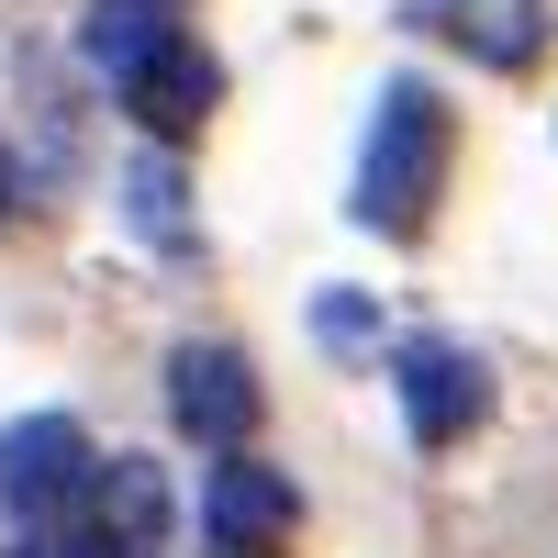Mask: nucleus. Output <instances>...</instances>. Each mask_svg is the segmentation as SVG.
I'll return each mask as SVG.
<instances>
[{
  "mask_svg": "<svg viewBox=\"0 0 558 558\" xmlns=\"http://www.w3.org/2000/svg\"><path fill=\"white\" fill-rule=\"evenodd\" d=\"M447 191V101L425 78H391L368 112V157H357V223L368 235H425V213Z\"/></svg>",
  "mask_w": 558,
  "mask_h": 558,
  "instance_id": "1",
  "label": "nucleus"
},
{
  "mask_svg": "<svg viewBox=\"0 0 558 558\" xmlns=\"http://www.w3.org/2000/svg\"><path fill=\"white\" fill-rule=\"evenodd\" d=\"M89 492H101V458H89V436L68 413H23L0 436V502H12V525H68Z\"/></svg>",
  "mask_w": 558,
  "mask_h": 558,
  "instance_id": "2",
  "label": "nucleus"
},
{
  "mask_svg": "<svg viewBox=\"0 0 558 558\" xmlns=\"http://www.w3.org/2000/svg\"><path fill=\"white\" fill-rule=\"evenodd\" d=\"M391 380H402V425H413V447H458L492 413V368L470 357V347H447V336H413L402 357H391Z\"/></svg>",
  "mask_w": 558,
  "mask_h": 558,
  "instance_id": "3",
  "label": "nucleus"
},
{
  "mask_svg": "<svg viewBox=\"0 0 558 558\" xmlns=\"http://www.w3.org/2000/svg\"><path fill=\"white\" fill-rule=\"evenodd\" d=\"M168 413H179L202 447H246V436H257V368H246L235 347H179V357H168Z\"/></svg>",
  "mask_w": 558,
  "mask_h": 558,
  "instance_id": "4",
  "label": "nucleus"
},
{
  "mask_svg": "<svg viewBox=\"0 0 558 558\" xmlns=\"http://www.w3.org/2000/svg\"><path fill=\"white\" fill-rule=\"evenodd\" d=\"M291 481L279 470H257V458H223V470L202 481V536H213V558H268L279 536H291Z\"/></svg>",
  "mask_w": 558,
  "mask_h": 558,
  "instance_id": "5",
  "label": "nucleus"
},
{
  "mask_svg": "<svg viewBox=\"0 0 558 558\" xmlns=\"http://www.w3.org/2000/svg\"><path fill=\"white\" fill-rule=\"evenodd\" d=\"M213 89H223V78H213V57H202L191 34H168L157 57H146V68L123 78V112L146 123V134H168V146H179V134H202V112H213Z\"/></svg>",
  "mask_w": 558,
  "mask_h": 558,
  "instance_id": "6",
  "label": "nucleus"
},
{
  "mask_svg": "<svg viewBox=\"0 0 558 558\" xmlns=\"http://www.w3.org/2000/svg\"><path fill=\"white\" fill-rule=\"evenodd\" d=\"M89 547L101 558H168V481L157 458H112L89 492Z\"/></svg>",
  "mask_w": 558,
  "mask_h": 558,
  "instance_id": "7",
  "label": "nucleus"
},
{
  "mask_svg": "<svg viewBox=\"0 0 558 558\" xmlns=\"http://www.w3.org/2000/svg\"><path fill=\"white\" fill-rule=\"evenodd\" d=\"M168 34H179V23H168V0H89V68H101L112 89L146 68Z\"/></svg>",
  "mask_w": 558,
  "mask_h": 558,
  "instance_id": "8",
  "label": "nucleus"
},
{
  "mask_svg": "<svg viewBox=\"0 0 558 558\" xmlns=\"http://www.w3.org/2000/svg\"><path fill=\"white\" fill-rule=\"evenodd\" d=\"M458 34H470L481 68H536V34H547V0H447Z\"/></svg>",
  "mask_w": 558,
  "mask_h": 558,
  "instance_id": "9",
  "label": "nucleus"
},
{
  "mask_svg": "<svg viewBox=\"0 0 558 558\" xmlns=\"http://www.w3.org/2000/svg\"><path fill=\"white\" fill-rule=\"evenodd\" d=\"M134 223H146V246H179V191H168V168H134Z\"/></svg>",
  "mask_w": 558,
  "mask_h": 558,
  "instance_id": "10",
  "label": "nucleus"
},
{
  "mask_svg": "<svg viewBox=\"0 0 558 558\" xmlns=\"http://www.w3.org/2000/svg\"><path fill=\"white\" fill-rule=\"evenodd\" d=\"M313 324H324V347H336V357H368V302H357V291H324Z\"/></svg>",
  "mask_w": 558,
  "mask_h": 558,
  "instance_id": "11",
  "label": "nucleus"
},
{
  "mask_svg": "<svg viewBox=\"0 0 558 558\" xmlns=\"http://www.w3.org/2000/svg\"><path fill=\"white\" fill-rule=\"evenodd\" d=\"M0 223H12V157H0Z\"/></svg>",
  "mask_w": 558,
  "mask_h": 558,
  "instance_id": "12",
  "label": "nucleus"
}]
</instances>
